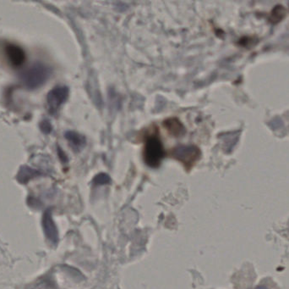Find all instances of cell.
<instances>
[{
  "label": "cell",
  "mask_w": 289,
  "mask_h": 289,
  "mask_svg": "<svg viewBox=\"0 0 289 289\" xmlns=\"http://www.w3.org/2000/svg\"><path fill=\"white\" fill-rule=\"evenodd\" d=\"M51 74L52 69L49 65L36 62L21 74V82L28 90H35L43 86Z\"/></svg>",
  "instance_id": "obj_1"
},
{
  "label": "cell",
  "mask_w": 289,
  "mask_h": 289,
  "mask_svg": "<svg viewBox=\"0 0 289 289\" xmlns=\"http://www.w3.org/2000/svg\"><path fill=\"white\" fill-rule=\"evenodd\" d=\"M165 156L163 143L157 136H151L146 141L144 149V161L148 167L158 168Z\"/></svg>",
  "instance_id": "obj_2"
},
{
  "label": "cell",
  "mask_w": 289,
  "mask_h": 289,
  "mask_svg": "<svg viewBox=\"0 0 289 289\" xmlns=\"http://www.w3.org/2000/svg\"><path fill=\"white\" fill-rule=\"evenodd\" d=\"M70 89L66 86H56L46 95V107L51 115H56L63 104L67 101Z\"/></svg>",
  "instance_id": "obj_3"
},
{
  "label": "cell",
  "mask_w": 289,
  "mask_h": 289,
  "mask_svg": "<svg viewBox=\"0 0 289 289\" xmlns=\"http://www.w3.org/2000/svg\"><path fill=\"white\" fill-rule=\"evenodd\" d=\"M172 156L184 167H191L200 159L201 151L196 146H179L173 149Z\"/></svg>",
  "instance_id": "obj_4"
},
{
  "label": "cell",
  "mask_w": 289,
  "mask_h": 289,
  "mask_svg": "<svg viewBox=\"0 0 289 289\" xmlns=\"http://www.w3.org/2000/svg\"><path fill=\"white\" fill-rule=\"evenodd\" d=\"M6 58L11 66L14 68L21 67L26 61L25 50L15 44H8L5 49Z\"/></svg>",
  "instance_id": "obj_5"
},
{
  "label": "cell",
  "mask_w": 289,
  "mask_h": 289,
  "mask_svg": "<svg viewBox=\"0 0 289 289\" xmlns=\"http://www.w3.org/2000/svg\"><path fill=\"white\" fill-rule=\"evenodd\" d=\"M164 127L174 137H180L185 133V128L183 124L176 118H170L164 122Z\"/></svg>",
  "instance_id": "obj_6"
},
{
  "label": "cell",
  "mask_w": 289,
  "mask_h": 289,
  "mask_svg": "<svg viewBox=\"0 0 289 289\" xmlns=\"http://www.w3.org/2000/svg\"><path fill=\"white\" fill-rule=\"evenodd\" d=\"M65 136L73 149L77 150V149H82L83 147L85 146V137H83L79 133L69 131L67 133H65Z\"/></svg>",
  "instance_id": "obj_7"
},
{
  "label": "cell",
  "mask_w": 289,
  "mask_h": 289,
  "mask_svg": "<svg viewBox=\"0 0 289 289\" xmlns=\"http://www.w3.org/2000/svg\"><path fill=\"white\" fill-rule=\"evenodd\" d=\"M41 173L38 171L32 169V168L27 167V166H24V167H21V169L19 171L17 178H18L19 182L26 183L30 180L32 179L34 177H37Z\"/></svg>",
  "instance_id": "obj_8"
},
{
  "label": "cell",
  "mask_w": 289,
  "mask_h": 289,
  "mask_svg": "<svg viewBox=\"0 0 289 289\" xmlns=\"http://www.w3.org/2000/svg\"><path fill=\"white\" fill-rule=\"evenodd\" d=\"M46 227H47V235H50V239L52 240L53 242H56L58 240V234L56 228H55V225L53 223L51 217L49 216L46 217Z\"/></svg>",
  "instance_id": "obj_9"
},
{
  "label": "cell",
  "mask_w": 289,
  "mask_h": 289,
  "mask_svg": "<svg viewBox=\"0 0 289 289\" xmlns=\"http://www.w3.org/2000/svg\"><path fill=\"white\" fill-rule=\"evenodd\" d=\"M110 177H109V175L104 174V173H101V174L98 175L97 177L94 178L93 182L97 185H104V184H108V183H110Z\"/></svg>",
  "instance_id": "obj_10"
},
{
  "label": "cell",
  "mask_w": 289,
  "mask_h": 289,
  "mask_svg": "<svg viewBox=\"0 0 289 289\" xmlns=\"http://www.w3.org/2000/svg\"><path fill=\"white\" fill-rule=\"evenodd\" d=\"M39 127H40V129H41V132H42L44 134H50L53 131L52 124L50 123V120H41Z\"/></svg>",
  "instance_id": "obj_11"
},
{
  "label": "cell",
  "mask_w": 289,
  "mask_h": 289,
  "mask_svg": "<svg viewBox=\"0 0 289 289\" xmlns=\"http://www.w3.org/2000/svg\"><path fill=\"white\" fill-rule=\"evenodd\" d=\"M256 289H268V288H267V287H266V286H258V287H257V288Z\"/></svg>",
  "instance_id": "obj_12"
}]
</instances>
